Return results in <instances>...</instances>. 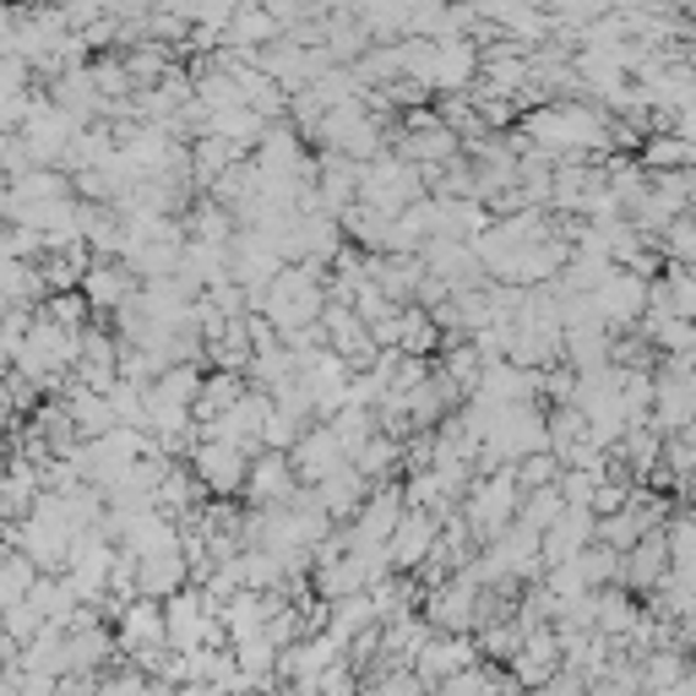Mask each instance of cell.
<instances>
[{
  "label": "cell",
  "mask_w": 696,
  "mask_h": 696,
  "mask_svg": "<svg viewBox=\"0 0 696 696\" xmlns=\"http://www.w3.org/2000/svg\"><path fill=\"white\" fill-rule=\"evenodd\" d=\"M202 479L218 484V490H235V484H240V452H235V441L202 452Z\"/></svg>",
  "instance_id": "1"
}]
</instances>
